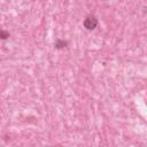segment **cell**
<instances>
[{
  "instance_id": "1",
  "label": "cell",
  "mask_w": 147,
  "mask_h": 147,
  "mask_svg": "<svg viewBox=\"0 0 147 147\" xmlns=\"http://www.w3.org/2000/svg\"><path fill=\"white\" fill-rule=\"evenodd\" d=\"M96 25H98V20L94 16H87L84 20V26L87 30H93L96 28Z\"/></svg>"
},
{
  "instance_id": "2",
  "label": "cell",
  "mask_w": 147,
  "mask_h": 147,
  "mask_svg": "<svg viewBox=\"0 0 147 147\" xmlns=\"http://www.w3.org/2000/svg\"><path fill=\"white\" fill-rule=\"evenodd\" d=\"M65 45H67V41H63L61 39H57L55 41V48H57V49H61V48L65 47Z\"/></svg>"
},
{
  "instance_id": "3",
  "label": "cell",
  "mask_w": 147,
  "mask_h": 147,
  "mask_svg": "<svg viewBox=\"0 0 147 147\" xmlns=\"http://www.w3.org/2000/svg\"><path fill=\"white\" fill-rule=\"evenodd\" d=\"M8 37H9V32L3 31V30H0V39H7Z\"/></svg>"
}]
</instances>
